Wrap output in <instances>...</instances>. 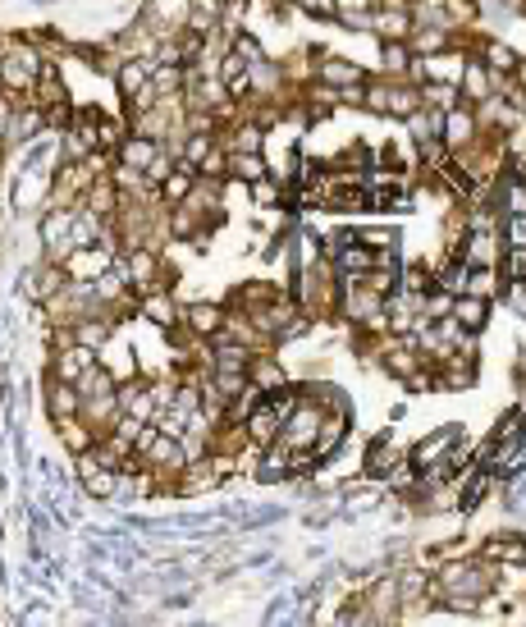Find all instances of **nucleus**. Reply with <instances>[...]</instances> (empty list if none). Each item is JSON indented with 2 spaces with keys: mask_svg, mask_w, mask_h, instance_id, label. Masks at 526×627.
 I'll list each match as a JSON object with an SVG mask.
<instances>
[{
  "mask_svg": "<svg viewBox=\"0 0 526 627\" xmlns=\"http://www.w3.org/2000/svg\"><path fill=\"white\" fill-rule=\"evenodd\" d=\"M504 289H508V280L499 275V266H472L467 271V293H476V298H504Z\"/></svg>",
  "mask_w": 526,
  "mask_h": 627,
  "instance_id": "obj_23",
  "label": "nucleus"
},
{
  "mask_svg": "<svg viewBox=\"0 0 526 627\" xmlns=\"http://www.w3.org/2000/svg\"><path fill=\"white\" fill-rule=\"evenodd\" d=\"M499 234H504V248H526V216H504Z\"/></svg>",
  "mask_w": 526,
  "mask_h": 627,
  "instance_id": "obj_33",
  "label": "nucleus"
},
{
  "mask_svg": "<svg viewBox=\"0 0 526 627\" xmlns=\"http://www.w3.org/2000/svg\"><path fill=\"white\" fill-rule=\"evenodd\" d=\"M412 110H421V87L408 83V78H389V115L408 119Z\"/></svg>",
  "mask_w": 526,
  "mask_h": 627,
  "instance_id": "obj_24",
  "label": "nucleus"
},
{
  "mask_svg": "<svg viewBox=\"0 0 526 627\" xmlns=\"http://www.w3.org/2000/svg\"><path fill=\"white\" fill-rule=\"evenodd\" d=\"M261 174H270L266 152H229V179L234 184H257Z\"/></svg>",
  "mask_w": 526,
  "mask_h": 627,
  "instance_id": "obj_22",
  "label": "nucleus"
},
{
  "mask_svg": "<svg viewBox=\"0 0 526 627\" xmlns=\"http://www.w3.org/2000/svg\"><path fill=\"white\" fill-rule=\"evenodd\" d=\"M74 476H78V486H83V495H92V499H115V476H119V472L101 467L92 449L74 454Z\"/></svg>",
  "mask_w": 526,
  "mask_h": 627,
  "instance_id": "obj_7",
  "label": "nucleus"
},
{
  "mask_svg": "<svg viewBox=\"0 0 526 627\" xmlns=\"http://www.w3.org/2000/svg\"><path fill=\"white\" fill-rule=\"evenodd\" d=\"M119 252L106 248V243H83V248H69V257L60 261L69 280H101V275L115 266Z\"/></svg>",
  "mask_w": 526,
  "mask_h": 627,
  "instance_id": "obj_4",
  "label": "nucleus"
},
{
  "mask_svg": "<svg viewBox=\"0 0 526 627\" xmlns=\"http://www.w3.org/2000/svg\"><path fill=\"white\" fill-rule=\"evenodd\" d=\"M462 101L458 83H421V106L430 110H453Z\"/></svg>",
  "mask_w": 526,
  "mask_h": 627,
  "instance_id": "obj_29",
  "label": "nucleus"
},
{
  "mask_svg": "<svg viewBox=\"0 0 526 627\" xmlns=\"http://www.w3.org/2000/svg\"><path fill=\"white\" fill-rule=\"evenodd\" d=\"M42 119H46V133H65L69 119H74V106H69V101H60V106H46Z\"/></svg>",
  "mask_w": 526,
  "mask_h": 627,
  "instance_id": "obj_34",
  "label": "nucleus"
},
{
  "mask_svg": "<svg viewBox=\"0 0 526 627\" xmlns=\"http://www.w3.org/2000/svg\"><path fill=\"white\" fill-rule=\"evenodd\" d=\"M453 321L462 325V330H472V335H481L485 325H490V298H476V293H458L453 298Z\"/></svg>",
  "mask_w": 526,
  "mask_h": 627,
  "instance_id": "obj_18",
  "label": "nucleus"
},
{
  "mask_svg": "<svg viewBox=\"0 0 526 627\" xmlns=\"http://www.w3.org/2000/svg\"><path fill=\"white\" fill-rule=\"evenodd\" d=\"M458 435H462V426H444V431H435V435H426V440H417V444H412V449H408L403 458H408V463L417 467V476H421L426 467L444 463V454H449V444L458 440Z\"/></svg>",
  "mask_w": 526,
  "mask_h": 627,
  "instance_id": "obj_11",
  "label": "nucleus"
},
{
  "mask_svg": "<svg viewBox=\"0 0 526 627\" xmlns=\"http://www.w3.org/2000/svg\"><path fill=\"white\" fill-rule=\"evenodd\" d=\"M247 380H252L261 394H270V390H280V385H289V371H284V362L275 353L257 348V353H252V362H247Z\"/></svg>",
  "mask_w": 526,
  "mask_h": 627,
  "instance_id": "obj_14",
  "label": "nucleus"
},
{
  "mask_svg": "<svg viewBox=\"0 0 526 627\" xmlns=\"http://www.w3.org/2000/svg\"><path fill=\"white\" fill-rule=\"evenodd\" d=\"M220 5H247V0H220Z\"/></svg>",
  "mask_w": 526,
  "mask_h": 627,
  "instance_id": "obj_37",
  "label": "nucleus"
},
{
  "mask_svg": "<svg viewBox=\"0 0 526 627\" xmlns=\"http://www.w3.org/2000/svg\"><path fill=\"white\" fill-rule=\"evenodd\" d=\"M42 408H46V417H51V422H65V417H74V412H78V385H74V380H60V376H51V371H46V376H42Z\"/></svg>",
  "mask_w": 526,
  "mask_h": 627,
  "instance_id": "obj_9",
  "label": "nucleus"
},
{
  "mask_svg": "<svg viewBox=\"0 0 526 627\" xmlns=\"http://www.w3.org/2000/svg\"><path fill=\"white\" fill-rule=\"evenodd\" d=\"M124 133H129V119H115V115L101 110V115H97V152L115 156V147L124 142Z\"/></svg>",
  "mask_w": 526,
  "mask_h": 627,
  "instance_id": "obj_28",
  "label": "nucleus"
},
{
  "mask_svg": "<svg viewBox=\"0 0 526 627\" xmlns=\"http://www.w3.org/2000/svg\"><path fill=\"white\" fill-rule=\"evenodd\" d=\"M188 10H193V0H142L138 23L147 28L151 37H156V42H161V37L183 33V23H188Z\"/></svg>",
  "mask_w": 526,
  "mask_h": 627,
  "instance_id": "obj_3",
  "label": "nucleus"
},
{
  "mask_svg": "<svg viewBox=\"0 0 526 627\" xmlns=\"http://www.w3.org/2000/svg\"><path fill=\"white\" fill-rule=\"evenodd\" d=\"M412 46L408 42H380V74L385 78H408Z\"/></svg>",
  "mask_w": 526,
  "mask_h": 627,
  "instance_id": "obj_27",
  "label": "nucleus"
},
{
  "mask_svg": "<svg viewBox=\"0 0 526 627\" xmlns=\"http://www.w3.org/2000/svg\"><path fill=\"white\" fill-rule=\"evenodd\" d=\"M499 275H504L508 284H526V248H504V257H499Z\"/></svg>",
  "mask_w": 526,
  "mask_h": 627,
  "instance_id": "obj_31",
  "label": "nucleus"
},
{
  "mask_svg": "<svg viewBox=\"0 0 526 627\" xmlns=\"http://www.w3.org/2000/svg\"><path fill=\"white\" fill-rule=\"evenodd\" d=\"M78 206H87V211H97V216H115L119 211V188H115V179L110 174H92V184L83 188V202Z\"/></svg>",
  "mask_w": 526,
  "mask_h": 627,
  "instance_id": "obj_17",
  "label": "nucleus"
},
{
  "mask_svg": "<svg viewBox=\"0 0 526 627\" xmlns=\"http://www.w3.org/2000/svg\"><path fill=\"white\" fill-rule=\"evenodd\" d=\"M513 78H517V83H522V87H526V55H522V60H517V69H513Z\"/></svg>",
  "mask_w": 526,
  "mask_h": 627,
  "instance_id": "obj_36",
  "label": "nucleus"
},
{
  "mask_svg": "<svg viewBox=\"0 0 526 627\" xmlns=\"http://www.w3.org/2000/svg\"><path fill=\"white\" fill-rule=\"evenodd\" d=\"M37 234H42V257L46 261H65L69 248H74V206H42Z\"/></svg>",
  "mask_w": 526,
  "mask_h": 627,
  "instance_id": "obj_1",
  "label": "nucleus"
},
{
  "mask_svg": "<svg viewBox=\"0 0 526 627\" xmlns=\"http://www.w3.org/2000/svg\"><path fill=\"white\" fill-rule=\"evenodd\" d=\"M284 618H293V595H280V600H275V609L266 614V623H284Z\"/></svg>",
  "mask_w": 526,
  "mask_h": 627,
  "instance_id": "obj_35",
  "label": "nucleus"
},
{
  "mask_svg": "<svg viewBox=\"0 0 526 627\" xmlns=\"http://www.w3.org/2000/svg\"><path fill=\"white\" fill-rule=\"evenodd\" d=\"M247 197H252L257 211H280L284 206V184L275 179V174H261L257 184H247Z\"/></svg>",
  "mask_w": 526,
  "mask_h": 627,
  "instance_id": "obj_26",
  "label": "nucleus"
},
{
  "mask_svg": "<svg viewBox=\"0 0 526 627\" xmlns=\"http://www.w3.org/2000/svg\"><path fill=\"white\" fill-rule=\"evenodd\" d=\"M476 138H481V124H476V110L467 106V101H458L453 110H444V133H440V142L449 147V152H467Z\"/></svg>",
  "mask_w": 526,
  "mask_h": 627,
  "instance_id": "obj_6",
  "label": "nucleus"
},
{
  "mask_svg": "<svg viewBox=\"0 0 526 627\" xmlns=\"http://www.w3.org/2000/svg\"><path fill=\"white\" fill-rule=\"evenodd\" d=\"M156 156H161V142L142 133H124V142L115 147V165H129V170H147Z\"/></svg>",
  "mask_w": 526,
  "mask_h": 627,
  "instance_id": "obj_15",
  "label": "nucleus"
},
{
  "mask_svg": "<svg viewBox=\"0 0 526 627\" xmlns=\"http://www.w3.org/2000/svg\"><path fill=\"white\" fill-rule=\"evenodd\" d=\"M412 55H440V51H453L462 46V28H449V23H417L408 37Z\"/></svg>",
  "mask_w": 526,
  "mask_h": 627,
  "instance_id": "obj_10",
  "label": "nucleus"
},
{
  "mask_svg": "<svg viewBox=\"0 0 526 627\" xmlns=\"http://www.w3.org/2000/svg\"><path fill=\"white\" fill-rule=\"evenodd\" d=\"M280 426H284V417L275 408L266 403V394H261V403L252 412L243 417V431H247V440L257 444V449H266V444H275L280 440Z\"/></svg>",
  "mask_w": 526,
  "mask_h": 627,
  "instance_id": "obj_13",
  "label": "nucleus"
},
{
  "mask_svg": "<svg viewBox=\"0 0 526 627\" xmlns=\"http://www.w3.org/2000/svg\"><path fill=\"white\" fill-rule=\"evenodd\" d=\"M398 289L412 293V298H421V293L435 289V275H430V261H412L408 271L398 275Z\"/></svg>",
  "mask_w": 526,
  "mask_h": 627,
  "instance_id": "obj_30",
  "label": "nucleus"
},
{
  "mask_svg": "<svg viewBox=\"0 0 526 627\" xmlns=\"http://www.w3.org/2000/svg\"><path fill=\"white\" fill-rule=\"evenodd\" d=\"M476 559L499 563V568H526V536H522V531H508V536H490V541L481 545V554H476Z\"/></svg>",
  "mask_w": 526,
  "mask_h": 627,
  "instance_id": "obj_12",
  "label": "nucleus"
},
{
  "mask_svg": "<svg viewBox=\"0 0 526 627\" xmlns=\"http://www.w3.org/2000/svg\"><path fill=\"white\" fill-rule=\"evenodd\" d=\"M193 184H197V170H193V165L174 161V170L165 174L161 184H156V193H161V202H165V206H179L183 197L193 193Z\"/></svg>",
  "mask_w": 526,
  "mask_h": 627,
  "instance_id": "obj_20",
  "label": "nucleus"
},
{
  "mask_svg": "<svg viewBox=\"0 0 526 627\" xmlns=\"http://www.w3.org/2000/svg\"><path fill=\"white\" fill-rule=\"evenodd\" d=\"M55 435H60V444H65L69 449V458L74 454H83V449H92V444H97V431H92V426L83 422V417H65V422H55Z\"/></svg>",
  "mask_w": 526,
  "mask_h": 627,
  "instance_id": "obj_21",
  "label": "nucleus"
},
{
  "mask_svg": "<svg viewBox=\"0 0 526 627\" xmlns=\"http://www.w3.org/2000/svg\"><path fill=\"white\" fill-rule=\"evenodd\" d=\"M366 19H371V23H366V33L380 37V42H408L412 28H417V23H412L408 0H380Z\"/></svg>",
  "mask_w": 526,
  "mask_h": 627,
  "instance_id": "obj_2",
  "label": "nucleus"
},
{
  "mask_svg": "<svg viewBox=\"0 0 526 627\" xmlns=\"http://www.w3.org/2000/svg\"><path fill=\"white\" fill-rule=\"evenodd\" d=\"M312 78L316 83H330V87H353V83H366V69L357 65V60H348V55L312 46Z\"/></svg>",
  "mask_w": 526,
  "mask_h": 627,
  "instance_id": "obj_5",
  "label": "nucleus"
},
{
  "mask_svg": "<svg viewBox=\"0 0 526 627\" xmlns=\"http://www.w3.org/2000/svg\"><path fill=\"white\" fill-rule=\"evenodd\" d=\"M138 316L151 321L156 330H174L183 321V307L174 303V289H147L138 293Z\"/></svg>",
  "mask_w": 526,
  "mask_h": 627,
  "instance_id": "obj_8",
  "label": "nucleus"
},
{
  "mask_svg": "<svg viewBox=\"0 0 526 627\" xmlns=\"http://www.w3.org/2000/svg\"><path fill=\"white\" fill-rule=\"evenodd\" d=\"M289 10L307 14V19H321V23H334V14H339V0H289Z\"/></svg>",
  "mask_w": 526,
  "mask_h": 627,
  "instance_id": "obj_32",
  "label": "nucleus"
},
{
  "mask_svg": "<svg viewBox=\"0 0 526 627\" xmlns=\"http://www.w3.org/2000/svg\"><path fill=\"white\" fill-rule=\"evenodd\" d=\"M394 463H403V454L394 449V435L380 431L376 440L366 444V467H362V476H366V481H376V476H385Z\"/></svg>",
  "mask_w": 526,
  "mask_h": 627,
  "instance_id": "obj_19",
  "label": "nucleus"
},
{
  "mask_svg": "<svg viewBox=\"0 0 526 627\" xmlns=\"http://www.w3.org/2000/svg\"><path fill=\"white\" fill-rule=\"evenodd\" d=\"M183 83H188V65H151V87H156V97H179L183 92Z\"/></svg>",
  "mask_w": 526,
  "mask_h": 627,
  "instance_id": "obj_25",
  "label": "nucleus"
},
{
  "mask_svg": "<svg viewBox=\"0 0 526 627\" xmlns=\"http://www.w3.org/2000/svg\"><path fill=\"white\" fill-rule=\"evenodd\" d=\"M225 325V303H193V307H183V330L197 339H211L215 330Z\"/></svg>",
  "mask_w": 526,
  "mask_h": 627,
  "instance_id": "obj_16",
  "label": "nucleus"
}]
</instances>
